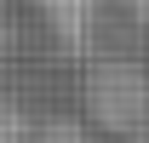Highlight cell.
Returning a JSON list of instances; mask_svg holds the SVG:
<instances>
[{
    "label": "cell",
    "mask_w": 149,
    "mask_h": 143,
    "mask_svg": "<svg viewBox=\"0 0 149 143\" xmlns=\"http://www.w3.org/2000/svg\"><path fill=\"white\" fill-rule=\"evenodd\" d=\"M86 109L92 120L115 137H126L138 120H149V69L132 57H103L86 69Z\"/></svg>",
    "instance_id": "obj_1"
},
{
    "label": "cell",
    "mask_w": 149,
    "mask_h": 143,
    "mask_svg": "<svg viewBox=\"0 0 149 143\" xmlns=\"http://www.w3.org/2000/svg\"><path fill=\"white\" fill-rule=\"evenodd\" d=\"M46 29H52L69 52H86L92 46V29H97V0H35Z\"/></svg>",
    "instance_id": "obj_2"
},
{
    "label": "cell",
    "mask_w": 149,
    "mask_h": 143,
    "mask_svg": "<svg viewBox=\"0 0 149 143\" xmlns=\"http://www.w3.org/2000/svg\"><path fill=\"white\" fill-rule=\"evenodd\" d=\"M29 143H92V137H86V126L69 120V115H46V120L29 126Z\"/></svg>",
    "instance_id": "obj_3"
},
{
    "label": "cell",
    "mask_w": 149,
    "mask_h": 143,
    "mask_svg": "<svg viewBox=\"0 0 149 143\" xmlns=\"http://www.w3.org/2000/svg\"><path fill=\"white\" fill-rule=\"evenodd\" d=\"M126 143H149V120H138V126H132V132H126Z\"/></svg>",
    "instance_id": "obj_4"
},
{
    "label": "cell",
    "mask_w": 149,
    "mask_h": 143,
    "mask_svg": "<svg viewBox=\"0 0 149 143\" xmlns=\"http://www.w3.org/2000/svg\"><path fill=\"white\" fill-rule=\"evenodd\" d=\"M132 17H138V23L149 29V0H132Z\"/></svg>",
    "instance_id": "obj_5"
},
{
    "label": "cell",
    "mask_w": 149,
    "mask_h": 143,
    "mask_svg": "<svg viewBox=\"0 0 149 143\" xmlns=\"http://www.w3.org/2000/svg\"><path fill=\"white\" fill-rule=\"evenodd\" d=\"M0 143H17V137H12V132H0Z\"/></svg>",
    "instance_id": "obj_6"
}]
</instances>
